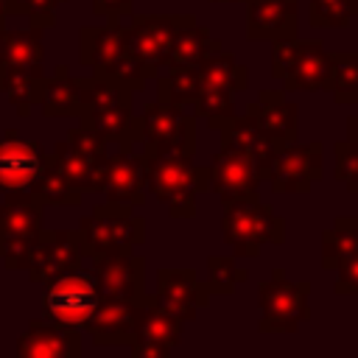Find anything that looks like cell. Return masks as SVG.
<instances>
[{"instance_id": "6da1fadb", "label": "cell", "mask_w": 358, "mask_h": 358, "mask_svg": "<svg viewBox=\"0 0 358 358\" xmlns=\"http://www.w3.org/2000/svg\"><path fill=\"white\" fill-rule=\"evenodd\" d=\"M145 193L162 201L171 218H196V196L210 190L207 165H196L187 151H148Z\"/></svg>"}, {"instance_id": "7a4b0ae2", "label": "cell", "mask_w": 358, "mask_h": 358, "mask_svg": "<svg viewBox=\"0 0 358 358\" xmlns=\"http://www.w3.org/2000/svg\"><path fill=\"white\" fill-rule=\"evenodd\" d=\"M78 238L87 260L101 255L134 252V246L145 241V218L137 213L134 204L103 199L90 215L78 221Z\"/></svg>"}, {"instance_id": "3957f363", "label": "cell", "mask_w": 358, "mask_h": 358, "mask_svg": "<svg viewBox=\"0 0 358 358\" xmlns=\"http://www.w3.org/2000/svg\"><path fill=\"white\" fill-rule=\"evenodd\" d=\"M78 123L98 131L106 143L131 145V123H134V90L120 87L98 73L84 78V101L78 112Z\"/></svg>"}, {"instance_id": "277c9868", "label": "cell", "mask_w": 358, "mask_h": 358, "mask_svg": "<svg viewBox=\"0 0 358 358\" xmlns=\"http://www.w3.org/2000/svg\"><path fill=\"white\" fill-rule=\"evenodd\" d=\"M221 235L235 257H257L263 246L285 241V221L271 204L260 201V196L241 199L224 204Z\"/></svg>"}, {"instance_id": "5b68a950", "label": "cell", "mask_w": 358, "mask_h": 358, "mask_svg": "<svg viewBox=\"0 0 358 358\" xmlns=\"http://www.w3.org/2000/svg\"><path fill=\"white\" fill-rule=\"evenodd\" d=\"M42 201L31 190L0 196V263L8 271L25 268L42 227Z\"/></svg>"}, {"instance_id": "8992f818", "label": "cell", "mask_w": 358, "mask_h": 358, "mask_svg": "<svg viewBox=\"0 0 358 358\" xmlns=\"http://www.w3.org/2000/svg\"><path fill=\"white\" fill-rule=\"evenodd\" d=\"M131 145L148 151H187L196 154V115L182 112L171 103L151 101L134 112Z\"/></svg>"}, {"instance_id": "52a82bcc", "label": "cell", "mask_w": 358, "mask_h": 358, "mask_svg": "<svg viewBox=\"0 0 358 358\" xmlns=\"http://www.w3.org/2000/svg\"><path fill=\"white\" fill-rule=\"evenodd\" d=\"M310 280L291 282L285 277V268H274L271 277H266L257 285V302H260V333H296L302 322L310 319Z\"/></svg>"}, {"instance_id": "ba28073f", "label": "cell", "mask_w": 358, "mask_h": 358, "mask_svg": "<svg viewBox=\"0 0 358 358\" xmlns=\"http://www.w3.org/2000/svg\"><path fill=\"white\" fill-rule=\"evenodd\" d=\"M98 302H101V294L95 288L92 274H84L78 268V271H67V274L45 282L42 316L56 324L84 330V324L95 313Z\"/></svg>"}, {"instance_id": "9c48e42d", "label": "cell", "mask_w": 358, "mask_h": 358, "mask_svg": "<svg viewBox=\"0 0 358 358\" xmlns=\"http://www.w3.org/2000/svg\"><path fill=\"white\" fill-rule=\"evenodd\" d=\"M324 176V151L319 140H291L280 145L266 179L274 193H308Z\"/></svg>"}, {"instance_id": "30bf717a", "label": "cell", "mask_w": 358, "mask_h": 358, "mask_svg": "<svg viewBox=\"0 0 358 358\" xmlns=\"http://www.w3.org/2000/svg\"><path fill=\"white\" fill-rule=\"evenodd\" d=\"M95 193H101L106 201L134 204L140 207L145 201V157L137 145H117L115 154H106V159L98 168L95 176Z\"/></svg>"}, {"instance_id": "8fae6325", "label": "cell", "mask_w": 358, "mask_h": 358, "mask_svg": "<svg viewBox=\"0 0 358 358\" xmlns=\"http://www.w3.org/2000/svg\"><path fill=\"white\" fill-rule=\"evenodd\" d=\"M84 249L78 229H42L36 238V246L28 257V277L31 282H50L67 271H78L84 266Z\"/></svg>"}, {"instance_id": "7c38bea8", "label": "cell", "mask_w": 358, "mask_h": 358, "mask_svg": "<svg viewBox=\"0 0 358 358\" xmlns=\"http://www.w3.org/2000/svg\"><path fill=\"white\" fill-rule=\"evenodd\" d=\"M148 296L143 299H101L84 330L92 336L95 347H129L131 338L137 336V327L145 316Z\"/></svg>"}, {"instance_id": "4fadbf2b", "label": "cell", "mask_w": 358, "mask_h": 358, "mask_svg": "<svg viewBox=\"0 0 358 358\" xmlns=\"http://www.w3.org/2000/svg\"><path fill=\"white\" fill-rule=\"evenodd\" d=\"M90 274L101 299H143L145 296V260L134 252L90 257Z\"/></svg>"}, {"instance_id": "5bb4252c", "label": "cell", "mask_w": 358, "mask_h": 358, "mask_svg": "<svg viewBox=\"0 0 358 358\" xmlns=\"http://www.w3.org/2000/svg\"><path fill=\"white\" fill-rule=\"evenodd\" d=\"M207 171H210V190L218 196L221 204L260 196L263 173H260V168H257L246 154H241V151L221 148V151L210 159Z\"/></svg>"}, {"instance_id": "9a60e30c", "label": "cell", "mask_w": 358, "mask_h": 358, "mask_svg": "<svg viewBox=\"0 0 358 358\" xmlns=\"http://www.w3.org/2000/svg\"><path fill=\"white\" fill-rule=\"evenodd\" d=\"M45 157L48 151L39 140H25L17 129H6L0 134V193L31 190Z\"/></svg>"}, {"instance_id": "2e32d148", "label": "cell", "mask_w": 358, "mask_h": 358, "mask_svg": "<svg viewBox=\"0 0 358 358\" xmlns=\"http://www.w3.org/2000/svg\"><path fill=\"white\" fill-rule=\"evenodd\" d=\"M193 22H196L193 14H134L131 22L126 25L129 50L137 53L143 62L159 67L176 34Z\"/></svg>"}, {"instance_id": "e0dca14e", "label": "cell", "mask_w": 358, "mask_h": 358, "mask_svg": "<svg viewBox=\"0 0 358 358\" xmlns=\"http://www.w3.org/2000/svg\"><path fill=\"white\" fill-rule=\"evenodd\" d=\"M154 299L176 313L182 322H193L201 308L210 305L213 291L207 282L199 280L193 268H159L157 271V291Z\"/></svg>"}, {"instance_id": "ac0fdd59", "label": "cell", "mask_w": 358, "mask_h": 358, "mask_svg": "<svg viewBox=\"0 0 358 358\" xmlns=\"http://www.w3.org/2000/svg\"><path fill=\"white\" fill-rule=\"evenodd\" d=\"M333 81V53L322 39H296L288 73L282 76L285 92H322Z\"/></svg>"}, {"instance_id": "d6986e66", "label": "cell", "mask_w": 358, "mask_h": 358, "mask_svg": "<svg viewBox=\"0 0 358 358\" xmlns=\"http://www.w3.org/2000/svg\"><path fill=\"white\" fill-rule=\"evenodd\" d=\"M182 319L171 310H165L154 294L148 296V308H145V316L137 327V336L131 338L129 350L134 358H168L176 344L182 341Z\"/></svg>"}, {"instance_id": "ffe728a7", "label": "cell", "mask_w": 358, "mask_h": 358, "mask_svg": "<svg viewBox=\"0 0 358 358\" xmlns=\"http://www.w3.org/2000/svg\"><path fill=\"white\" fill-rule=\"evenodd\" d=\"M17 355L20 358H78L81 330L36 316L28 322L25 333L17 338Z\"/></svg>"}, {"instance_id": "44dd1931", "label": "cell", "mask_w": 358, "mask_h": 358, "mask_svg": "<svg viewBox=\"0 0 358 358\" xmlns=\"http://www.w3.org/2000/svg\"><path fill=\"white\" fill-rule=\"evenodd\" d=\"M299 3L296 0H246V39L274 42L296 36Z\"/></svg>"}, {"instance_id": "7402d4cb", "label": "cell", "mask_w": 358, "mask_h": 358, "mask_svg": "<svg viewBox=\"0 0 358 358\" xmlns=\"http://www.w3.org/2000/svg\"><path fill=\"white\" fill-rule=\"evenodd\" d=\"M218 131H221V148H232V151L246 154L260 168V173L266 179V173H268V168H271V162H274V157H277L282 143L268 137L249 115L229 117Z\"/></svg>"}, {"instance_id": "603a6c76", "label": "cell", "mask_w": 358, "mask_h": 358, "mask_svg": "<svg viewBox=\"0 0 358 358\" xmlns=\"http://www.w3.org/2000/svg\"><path fill=\"white\" fill-rule=\"evenodd\" d=\"M243 115H249L268 137L280 140L282 145L296 140L299 134V109L294 101L285 98V90H263Z\"/></svg>"}, {"instance_id": "cb8c5ba5", "label": "cell", "mask_w": 358, "mask_h": 358, "mask_svg": "<svg viewBox=\"0 0 358 358\" xmlns=\"http://www.w3.org/2000/svg\"><path fill=\"white\" fill-rule=\"evenodd\" d=\"M123 50H129V31L120 20H106L101 25H84L78 31V62L92 67V73L103 70Z\"/></svg>"}, {"instance_id": "d4e9b609", "label": "cell", "mask_w": 358, "mask_h": 358, "mask_svg": "<svg viewBox=\"0 0 358 358\" xmlns=\"http://www.w3.org/2000/svg\"><path fill=\"white\" fill-rule=\"evenodd\" d=\"M84 101V78L73 76L67 64H59L53 76H45L39 112L45 117H78Z\"/></svg>"}, {"instance_id": "484cf974", "label": "cell", "mask_w": 358, "mask_h": 358, "mask_svg": "<svg viewBox=\"0 0 358 358\" xmlns=\"http://www.w3.org/2000/svg\"><path fill=\"white\" fill-rule=\"evenodd\" d=\"M45 84L42 64H0V92L17 109L20 117H28L34 106H39Z\"/></svg>"}, {"instance_id": "4316f807", "label": "cell", "mask_w": 358, "mask_h": 358, "mask_svg": "<svg viewBox=\"0 0 358 358\" xmlns=\"http://www.w3.org/2000/svg\"><path fill=\"white\" fill-rule=\"evenodd\" d=\"M221 50V39H215L204 25L193 22L187 28H182L176 34V39L171 42L168 53L162 56L159 67L162 70H185V67H199L204 59H210L213 53Z\"/></svg>"}, {"instance_id": "83f0119b", "label": "cell", "mask_w": 358, "mask_h": 358, "mask_svg": "<svg viewBox=\"0 0 358 358\" xmlns=\"http://www.w3.org/2000/svg\"><path fill=\"white\" fill-rule=\"evenodd\" d=\"M199 84L201 87H213V90H224V92H243L249 84V70L227 50L213 53L210 59H204L199 67Z\"/></svg>"}, {"instance_id": "f1b7e54d", "label": "cell", "mask_w": 358, "mask_h": 358, "mask_svg": "<svg viewBox=\"0 0 358 358\" xmlns=\"http://www.w3.org/2000/svg\"><path fill=\"white\" fill-rule=\"evenodd\" d=\"M45 45H42V28L31 25L22 31H8L3 25L0 31V64H42Z\"/></svg>"}, {"instance_id": "f546056e", "label": "cell", "mask_w": 358, "mask_h": 358, "mask_svg": "<svg viewBox=\"0 0 358 358\" xmlns=\"http://www.w3.org/2000/svg\"><path fill=\"white\" fill-rule=\"evenodd\" d=\"M358 252V215H338L322 232V268H336Z\"/></svg>"}, {"instance_id": "4dcf8cb0", "label": "cell", "mask_w": 358, "mask_h": 358, "mask_svg": "<svg viewBox=\"0 0 358 358\" xmlns=\"http://www.w3.org/2000/svg\"><path fill=\"white\" fill-rule=\"evenodd\" d=\"M31 193L42 204H62V207H76V204H81V196H84L81 190H76L67 182V176L59 171V165L50 154L45 157V165H42L36 182L31 185Z\"/></svg>"}, {"instance_id": "1f68e13d", "label": "cell", "mask_w": 358, "mask_h": 358, "mask_svg": "<svg viewBox=\"0 0 358 358\" xmlns=\"http://www.w3.org/2000/svg\"><path fill=\"white\" fill-rule=\"evenodd\" d=\"M196 92H199V73H196V67L157 73V101L171 103V106L182 109V112L193 115Z\"/></svg>"}, {"instance_id": "d6a6232c", "label": "cell", "mask_w": 358, "mask_h": 358, "mask_svg": "<svg viewBox=\"0 0 358 358\" xmlns=\"http://www.w3.org/2000/svg\"><path fill=\"white\" fill-rule=\"evenodd\" d=\"M50 157L56 159L59 171L67 176V182H70L76 190H81V193H95V176H98V168H101V165H95V162H90L87 157H81L67 140L56 143L53 151H50Z\"/></svg>"}, {"instance_id": "836d02e7", "label": "cell", "mask_w": 358, "mask_h": 358, "mask_svg": "<svg viewBox=\"0 0 358 358\" xmlns=\"http://www.w3.org/2000/svg\"><path fill=\"white\" fill-rule=\"evenodd\" d=\"M330 92L338 106L358 103V50H336L333 53Z\"/></svg>"}, {"instance_id": "e575fe53", "label": "cell", "mask_w": 358, "mask_h": 358, "mask_svg": "<svg viewBox=\"0 0 358 358\" xmlns=\"http://www.w3.org/2000/svg\"><path fill=\"white\" fill-rule=\"evenodd\" d=\"M157 73H159V67L143 62L131 50H123L115 62H109L103 70H98V76H103V78H109L120 87H129V90H140L148 78H157Z\"/></svg>"}, {"instance_id": "d590c367", "label": "cell", "mask_w": 358, "mask_h": 358, "mask_svg": "<svg viewBox=\"0 0 358 358\" xmlns=\"http://www.w3.org/2000/svg\"><path fill=\"white\" fill-rule=\"evenodd\" d=\"M358 17V0H308L310 28H347Z\"/></svg>"}, {"instance_id": "8d00e7d4", "label": "cell", "mask_w": 358, "mask_h": 358, "mask_svg": "<svg viewBox=\"0 0 358 358\" xmlns=\"http://www.w3.org/2000/svg\"><path fill=\"white\" fill-rule=\"evenodd\" d=\"M246 280H249V271L241 268L235 263V257H229V255H210L207 257V285L213 294L227 296L235 291V285H241Z\"/></svg>"}, {"instance_id": "74e56055", "label": "cell", "mask_w": 358, "mask_h": 358, "mask_svg": "<svg viewBox=\"0 0 358 358\" xmlns=\"http://www.w3.org/2000/svg\"><path fill=\"white\" fill-rule=\"evenodd\" d=\"M333 157H336V179L350 193H358V137L347 134L344 140H336Z\"/></svg>"}, {"instance_id": "f35d334b", "label": "cell", "mask_w": 358, "mask_h": 358, "mask_svg": "<svg viewBox=\"0 0 358 358\" xmlns=\"http://www.w3.org/2000/svg\"><path fill=\"white\" fill-rule=\"evenodd\" d=\"M81 157H87L90 162H95V165H101L103 159H106V140L98 134V131H92V129H87V126H73L70 131H67V137H64Z\"/></svg>"}, {"instance_id": "ab89813d", "label": "cell", "mask_w": 358, "mask_h": 358, "mask_svg": "<svg viewBox=\"0 0 358 358\" xmlns=\"http://www.w3.org/2000/svg\"><path fill=\"white\" fill-rule=\"evenodd\" d=\"M8 3V14H17V17H28L31 25L36 28H50L53 25V14H56V6L64 3V0H6Z\"/></svg>"}, {"instance_id": "60d3db41", "label": "cell", "mask_w": 358, "mask_h": 358, "mask_svg": "<svg viewBox=\"0 0 358 358\" xmlns=\"http://www.w3.org/2000/svg\"><path fill=\"white\" fill-rule=\"evenodd\" d=\"M294 50H296V36H280L271 42V76L277 81H282V76L288 73Z\"/></svg>"}, {"instance_id": "b9f144b4", "label": "cell", "mask_w": 358, "mask_h": 358, "mask_svg": "<svg viewBox=\"0 0 358 358\" xmlns=\"http://www.w3.org/2000/svg\"><path fill=\"white\" fill-rule=\"evenodd\" d=\"M336 294L347 296V294H358V252L344 257L336 266Z\"/></svg>"}, {"instance_id": "7bdbcfd3", "label": "cell", "mask_w": 358, "mask_h": 358, "mask_svg": "<svg viewBox=\"0 0 358 358\" xmlns=\"http://www.w3.org/2000/svg\"><path fill=\"white\" fill-rule=\"evenodd\" d=\"M92 14L103 20H123L131 14V0H92Z\"/></svg>"}, {"instance_id": "ee69618b", "label": "cell", "mask_w": 358, "mask_h": 358, "mask_svg": "<svg viewBox=\"0 0 358 358\" xmlns=\"http://www.w3.org/2000/svg\"><path fill=\"white\" fill-rule=\"evenodd\" d=\"M347 134H352V137H358V112L347 117Z\"/></svg>"}, {"instance_id": "f6af8a7d", "label": "cell", "mask_w": 358, "mask_h": 358, "mask_svg": "<svg viewBox=\"0 0 358 358\" xmlns=\"http://www.w3.org/2000/svg\"><path fill=\"white\" fill-rule=\"evenodd\" d=\"M6 17H8V3H6V0H0V25L6 22Z\"/></svg>"}, {"instance_id": "bcb514c9", "label": "cell", "mask_w": 358, "mask_h": 358, "mask_svg": "<svg viewBox=\"0 0 358 358\" xmlns=\"http://www.w3.org/2000/svg\"><path fill=\"white\" fill-rule=\"evenodd\" d=\"M210 3H243V0H210Z\"/></svg>"}, {"instance_id": "7dc6e473", "label": "cell", "mask_w": 358, "mask_h": 358, "mask_svg": "<svg viewBox=\"0 0 358 358\" xmlns=\"http://www.w3.org/2000/svg\"><path fill=\"white\" fill-rule=\"evenodd\" d=\"M0 31H3V25H0Z\"/></svg>"}]
</instances>
